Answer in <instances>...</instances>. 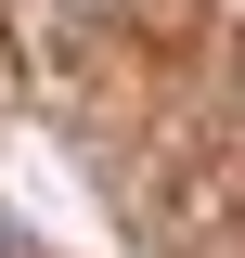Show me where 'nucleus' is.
<instances>
[{
  "label": "nucleus",
  "mask_w": 245,
  "mask_h": 258,
  "mask_svg": "<svg viewBox=\"0 0 245 258\" xmlns=\"http://www.w3.org/2000/svg\"><path fill=\"white\" fill-rule=\"evenodd\" d=\"M0 258H26V232H13V220H0Z\"/></svg>",
  "instance_id": "obj_1"
}]
</instances>
